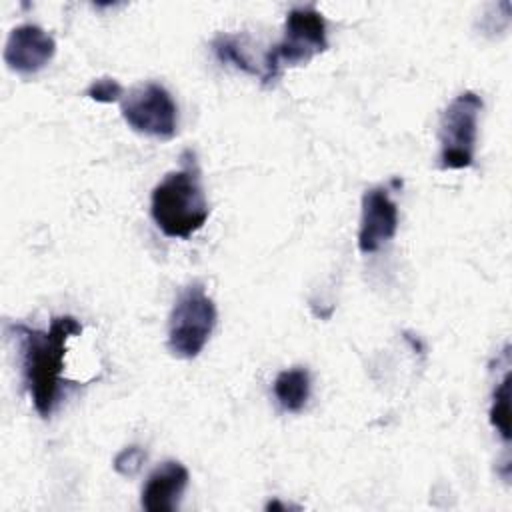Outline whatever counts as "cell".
<instances>
[{
	"label": "cell",
	"instance_id": "6da1fadb",
	"mask_svg": "<svg viewBox=\"0 0 512 512\" xmlns=\"http://www.w3.org/2000/svg\"><path fill=\"white\" fill-rule=\"evenodd\" d=\"M10 330L20 342L22 378L34 410L42 418H48L62 388L66 342L82 332V324L74 316H54L48 330H36L24 324H12Z\"/></svg>",
	"mask_w": 512,
	"mask_h": 512
},
{
	"label": "cell",
	"instance_id": "7a4b0ae2",
	"mask_svg": "<svg viewBox=\"0 0 512 512\" xmlns=\"http://www.w3.org/2000/svg\"><path fill=\"white\" fill-rule=\"evenodd\" d=\"M180 160L182 166L168 172L154 186L150 214L162 234L186 240L206 224L210 208L194 154L186 150Z\"/></svg>",
	"mask_w": 512,
	"mask_h": 512
},
{
	"label": "cell",
	"instance_id": "3957f363",
	"mask_svg": "<svg viewBox=\"0 0 512 512\" xmlns=\"http://www.w3.org/2000/svg\"><path fill=\"white\" fill-rule=\"evenodd\" d=\"M328 48L326 20L314 6H298L286 14L284 36L274 44L262 64V84H272L284 68L304 66Z\"/></svg>",
	"mask_w": 512,
	"mask_h": 512
},
{
	"label": "cell",
	"instance_id": "277c9868",
	"mask_svg": "<svg viewBox=\"0 0 512 512\" xmlns=\"http://www.w3.org/2000/svg\"><path fill=\"white\" fill-rule=\"evenodd\" d=\"M218 312L200 282L186 286L168 318V350L176 358H196L212 336Z\"/></svg>",
	"mask_w": 512,
	"mask_h": 512
},
{
	"label": "cell",
	"instance_id": "5b68a950",
	"mask_svg": "<svg viewBox=\"0 0 512 512\" xmlns=\"http://www.w3.org/2000/svg\"><path fill=\"white\" fill-rule=\"evenodd\" d=\"M482 98L466 90L454 96L440 116V168L462 170L474 164V150L478 138V116Z\"/></svg>",
	"mask_w": 512,
	"mask_h": 512
},
{
	"label": "cell",
	"instance_id": "8992f818",
	"mask_svg": "<svg viewBox=\"0 0 512 512\" xmlns=\"http://www.w3.org/2000/svg\"><path fill=\"white\" fill-rule=\"evenodd\" d=\"M120 112L124 122L138 134L168 140L178 130V106L158 82H146L124 94Z\"/></svg>",
	"mask_w": 512,
	"mask_h": 512
},
{
	"label": "cell",
	"instance_id": "52a82bcc",
	"mask_svg": "<svg viewBox=\"0 0 512 512\" xmlns=\"http://www.w3.org/2000/svg\"><path fill=\"white\" fill-rule=\"evenodd\" d=\"M398 230V208L384 186L368 188L362 196L358 248L362 254L380 250Z\"/></svg>",
	"mask_w": 512,
	"mask_h": 512
},
{
	"label": "cell",
	"instance_id": "ba28073f",
	"mask_svg": "<svg viewBox=\"0 0 512 512\" xmlns=\"http://www.w3.org/2000/svg\"><path fill=\"white\" fill-rule=\"evenodd\" d=\"M54 38L36 24H20L12 28L4 46L6 66L22 76L40 72L54 56Z\"/></svg>",
	"mask_w": 512,
	"mask_h": 512
},
{
	"label": "cell",
	"instance_id": "9c48e42d",
	"mask_svg": "<svg viewBox=\"0 0 512 512\" xmlns=\"http://www.w3.org/2000/svg\"><path fill=\"white\" fill-rule=\"evenodd\" d=\"M188 468L178 460H166L154 468L142 488L140 504L148 512H172L188 486Z\"/></svg>",
	"mask_w": 512,
	"mask_h": 512
},
{
	"label": "cell",
	"instance_id": "30bf717a",
	"mask_svg": "<svg viewBox=\"0 0 512 512\" xmlns=\"http://www.w3.org/2000/svg\"><path fill=\"white\" fill-rule=\"evenodd\" d=\"M272 388L282 410L300 412L310 398V374L302 366L282 370L276 376Z\"/></svg>",
	"mask_w": 512,
	"mask_h": 512
},
{
	"label": "cell",
	"instance_id": "8fae6325",
	"mask_svg": "<svg viewBox=\"0 0 512 512\" xmlns=\"http://www.w3.org/2000/svg\"><path fill=\"white\" fill-rule=\"evenodd\" d=\"M212 52L216 54V58L222 62V64H228V66H234L236 70H242L246 74H252V76H260V68H256L250 58L244 54V48L240 44V40L236 36H230V34H218L214 40H212Z\"/></svg>",
	"mask_w": 512,
	"mask_h": 512
},
{
	"label": "cell",
	"instance_id": "7c38bea8",
	"mask_svg": "<svg viewBox=\"0 0 512 512\" xmlns=\"http://www.w3.org/2000/svg\"><path fill=\"white\" fill-rule=\"evenodd\" d=\"M490 424L496 428L504 444L510 442V370L504 372L502 380L492 392Z\"/></svg>",
	"mask_w": 512,
	"mask_h": 512
},
{
	"label": "cell",
	"instance_id": "4fadbf2b",
	"mask_svg": "<svg viewBox=\"0 0 512 512\" xmlns=\"http://www.w3.org/2000/svg\"><path fill=\"white\" fill-rule=\"evenodd\" d=\"M144 460H146V452H144L140 446L132 444V446L122 448V450L114 456L112 466H114V470H116L118 474H122V476H126V478H132V476H136V474L140 472Z\"/></svg>",
	"mask_w": 512,
	"mask_h": 512
},
{
	"label": "cell",
	"instance_id": "5bb4252c",
	"mask_svg": "<svg viewBox=\"0 0 512 512\" xmlns=\"http://www.w3.org/2000/svg\"><path fill=\"white\" fill-rule=\"evenodd\" d=\"M90 100H94V102H102V104H112V102H118V100H122V96H124V88H122V84L118 82V80H114V78H98V80H94L88 88H86V92H84Z\"/></svg>",
	"mask_w": 512,
	"mask_h": 512
}]
</instances>
